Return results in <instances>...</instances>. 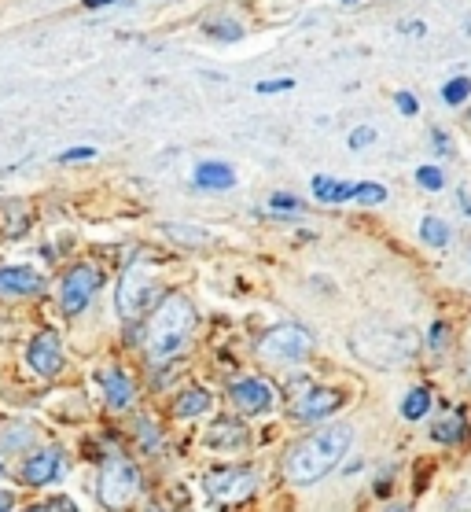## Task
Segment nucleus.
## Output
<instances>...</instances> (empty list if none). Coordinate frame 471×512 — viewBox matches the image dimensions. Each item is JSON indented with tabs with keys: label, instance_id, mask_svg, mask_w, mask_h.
<instances>
[{
	"label": "nucleus",
	"instance_id": "1",
	"mask_svg": "<svg viewBox=\"0 0 471 512\" xmlns=\"http://www.w3.org/2000/svg\"><path fill=\"white\" fill-rule=\"evenodd\" d=\"M350 443H354V428L350 424H328V428L313 431L310 439L291 446L288 461H284V476L291 483H299V487L321 483L350 454Z\"/></svg>",
	"mask_w": 471,
	"mask_h": 512
},
{
	"label": "nucleus",
	"instance_id": "2",
	"mask_svg": "<svg viewBox=\"0 0 471 512\" xmlns=\"http://www.w3.org/2000/svg\"><path fill=\"white\" fill-rule=\"evenodd\" d=\"M192 332H196V306L188 303L184 295L162 299V306H155V314L148 321V336H144L148 358L151 361L177 358L188 347Z\"/></svg>",
	"mask_w": 471,
	"mask_h": 512
},
{
	"label": "nucleus",
	"instance_id": "3",
	"mask_svg": "<svg viewBox=\"0 0 471 512\" xmlns=\"http://www.w3.org/2000/svg\"><path fill=\"white\" fill-rule=\"evenodd\" d=\"M96 494H100V501H104L107 509H126V505H133L140 494L137 468L129 465L126 457H107L104 468H100Z\"/></svg>",
	"mask_w": 471,
	"mask_h": 512
},
{
	"label": "nucleus",
	"instance_id": "4",
	"mask_svg": "<svg viewBox=\"0 0 471 512\" xmlns=\"http://www.w3.org/2000/svg\"><path fill=\"white\" fill-rule=\"evenodd\" d=\"M313 350V336L302 325H280L273 332H265L258 343V358L269 365H295Z\"/></svg>",
	"mask_w": 471,
	"mask_h": 512
},
{
	"label": "nucleus",
	"instance_id": "5",
	"mask_svg": "<svg viewBox=\"0 0 471 512\" xmlns=\"http://www.w3.org/2000/svg\"><path fill=\"white\" fill-rule=\"evenodd\" d=\"M151 291H155V273H151V266L140 258V262H133V266L126 269V277H122V284H118V317L126 321V325H133L144 310H148V299Z\"/></svg>",
	"mask_w": 471,
	"mask_h": 512
},
{
	"label": "nucleus",
	"instance_id": "6",
	"mask_svg": "<svg viewBox=\"0 0 471 512\" xmlns=\"http://www.w3.org/2000/svg\"><path fill=\"white\" fill-rule=\"evenodd\" d=\"M100 284H104V277H100V269L96 266H89V262L74 266L67 277H63V288H59V303H63V310H67L70 317L81 314Z\"/></svg>",
	"mask_w": 471,
	"mask_h": 512
},
{
	"label": "nucleus",
	"instance_id": "7",
	"mask_svg": "<svg viewBox=\"0 0 471 512\" xmlns=\"http://www.w3.org/2000/svg\"><path fill=\"white\" fill-rule=\"evenodd\" d=\"M203 487L214 501H240L254 490V472L251 468H218L203 479Z\"/></svg>",
	"mask_w": 471,
	"mask_h": 512
},
{
	"label": "nucleus",
	"instance_id": "8",
	"mask_svg": "<svg viewBox=\"0 0 471 512\" xmlns=\"http://www.w3.org/2000/svg\"><path fill=\"white\" fill-rule=\"evenodd\" d=\"M232 406L240 409V413H269V409L276 406V391L265 380H258V376H247V380H236L229 391Z\"/></svg>",
	"mask_w": 471,
	"mask_h": 512
},
{
	"label": "nucleus",
	"instance_id": "9",
	"mask_svg": "<svg viewBox=\"0 0 471 512\" xmlns=\"http://www.w3.org/2000/svg\"><path fill=\"white\" fill-rule=\"evenodd\" d=\"M26 361H30V369H34L37 376H59L63 373V347H59V339L52 336V332H41V336L30 343V350H26Z\"/></svg>",
	"mask_w": 471,
	"mask_h": 512
},
{
	"label": "nucleus",
	"instance_id": "10",
	"mask_svg": "<svg viewBox=\"0 0 471 512\" xmlns=\"http://www.w3.org/2000/svg\"><path fill=\"white\" fill-rule=\"evenodd\" d=\"M339 406H343V395H339V391L313 387V391L299 395V402H295V417L299 420H324V417H332Z\"/></svg>",
	"mask_w": 471,
	"mask_h": 512
},
{
	"label": "nucleus",
	"instance_id": "11",
	"mask_svg": "<svg viewBox=\"0 0 471 512\" xmlns=\"http://www.w3.org/2000/svg\"><path fill=\"white\" fill-rule=\"evenodd\" d=\"M45 288V277L30 266H4L0 269V295H37Z\"/></svg>",
	"mask_w": 471,
	"mask_h": 512
},
{
	"label": "nucleus",
	"instance_id": "12",
	"mask_svg": "<svg viewBox=\"0 0 471 512\" xmlns=\"http://www.w3.org/2000/svg\"><path fill=\"white\" fill-rule=\"evenodd\" d=\"M59 472H63V454H59V450H41V454L30 457L23 468L26 483H34V487H45V483L59 479Z\"/></svg>",
	"mask_w": 471,
	"mask_h": 512
},
{
	"label": "nucleus",
	"instance_id": "13",
	"mask_svg": "<svg viewBox=\"0 0 471 512\" xmlns=\"http://www.w3.org/2000/svg\"><path fill=\"white\" fill-rule=\"evenodd\" d=\"M100 387H104V398L111 409H129L133 406V380H129L122 369H107V373H100Z\"/></svg>",
	"mask_w": 471,
	"mask_h": 512
},
{
	"label": "nucleus",
	"instance_id": "14",
	"mask_svg": "<svg viewBox=\"0 0 471 512\" xmlns=\"http://www.w3.org/2000/svg\"><path fill=\"white\" fill-rule=\"evenodd\" d=\"M236 174H232L229 163H199L196 166V185L210 188V192H221V188H232Z\"/></svg>",
	"mask_w": 471,
	"mask_h": 512
},
{
	"label": "nucleus",
	"instance_id": "15",
	"mask_svg": "<svg viewBox=\"0 0 471 512\" xmlns=\"http://www.w3.org/2000/svg\"><path fill=\"white\" fill-rule=\"evenodd\" d=\"M313 196L321 203H346V199H357V185L335 181V177H313Z\"/></svg>",
	"mask_w": 471,
	"mask_h": 512
},
{
	"label": "nucleus",
	"instance_id": "16",
	"mask_svg": "<svg viewBox=\"0 0 471 512\" xmlns=\"http://www.w3.org/2000/svg\"><path fill=\"white\" fill-rule=\"evenodd\" d=\"M210 409H214V395L203 391V387H192V391H184V395L177 398L173 413H177V417H203Z\"/></svg>",
	"mask_w": 471,
	"mask_h": 512
},
{
	"label": "nucleus",
	"instance_id": "17",
	"mask_svg": "<svg viewBox=\"0 0 471 512\" xmlns=\"http://www.w3.org/2000/svg\"><path fill=\"white\" fill-rule=\"evenodd\" d=\"M243 443H247V431H243V424H232V420H218L214 431L207 435V446H218V450H232V446Z\"/></svg>",
	"mask_w": 471,
	"mask_h": 512
},
{
	"label": "nucleus",
	"instance_id": "18",
	"mask_svg": "<svg viewBox=\"0 0 471 512\" xmlns=\"http://www.w3.org/2000/svg\"><path fill=\"white\" fill-rule=\"evenodd\" d=\"M427 409H431V395H427V387H413V391L402 398V417L405 420H424Z\"/></svg>",
	"mask_w": 471,
	"mask_h": 512
},
{
	"label": "nucleus",
	"instance_id": "19",
	"mask_svg": "<svg viewBox=\"0 0 471 512\" xmlns=\"http://www.w3.org/2000/svg\"><path fill=\"white\" fill-rule=\"evenodd\" d=\"M420 236H424L427 247H446L449 244V225L435 214H427L424 222H420Z\"/></svg>",
	"mask_w": 471,
	"mask_h": 512
},
{
	"label": "nucleus",
	"instance_id": "20",
	"mask_svg": "<svg viewBox=\"0 0 471 512\" xmlns=\"http://www.w3.org/2000/svg\"><path fill=\"white\" fill-rule=\"evenodd\" d=\"M460 435H464V417H442L435 424V428H431V439H435V443H457Z\"/></svg>",
	"mask_w": 471,
	"mask_h": 512
},
{
	"label": "nucleus",
	"instance_id": "21",
	"mask_svg": "<svg viewBox=\"0 0 471 512\" xmlns=\"http://www.w3.org/2000/svg\"><path fill=\"white\" fill-rule=\"evenodd\" d=\"M203 34L218 37V41H240L243 26L236 19H210V23H203Z\"/></svg>",
	"mask_w": 471,
	"mask_h": 512
},
{
	"label": "nucleus",
	"instance_id": "22",
	"mask_svg": "<svg viewBox=\"0 0 471 512\" xmlns=\"http://www.w3.org/2000/svg\"><path fill=\"white\" fill-rule=\"evenodd\" d=\"M471 96V82L468 78H453V82H446V89H442V100H446V104H464V100H468Z\"/></svg>",
	"mask_w": 471,
	"mask_h": 512
},
{
	"label": "nucleus",
	"instance_id": "23",
	"mask_svg": "<svg viewBox=\"0 0 471 512\" xmlns=\"http://www.w3.org/2000/svg\"><path fill=\"white\" fill-rule=\"evenodd\" d=\"M416 181H420L427 192H438V188L446 185V177H442V170H438V166H420V170H416Z\"/></svg>",
	"mask_w": 471,
	"mask_h": 512
},
{
	"label": "nucleus",
	"instance_id": "24",
	"mask_svg": "<svg viewBox=\"0 0 471 512\" xmlns=\"http://www.w3.org/2000/svg\"><path fill=\"white\" fill-rule=\"evenodd\" d=\"M387 199V188L376 185V181H361L357 185V203H383Z\"/></svg>",
	"mask_w": 471,
	"mask_h": 512
},
{
	"label": "nucleus",
	"instance_id": "25",
	"mask_svg": "<svg viewBox=\"0 0 471 512\" xmlns=\"http://www.w3.org/2000/svg\"><path fill=\"white\" fill-rule=\"evenodd\" d=\"M376 140V129L361 126L357 133H350V148H365V144H372Z\"/></svg>",
	"mask_w": 471,
	"mask_h": 512
},
{
	"label": "nucleus",
	"instance_id": "26",
	"mask_svg": "<svg viewBox=\"0 0 471 512\" xmlns=\"http://www.w3.org/2000/svg\"><path fill=\"white\" fill-rule=\"evenodd\" d=\"M59 159H63V163H85V159H96V152H92V148H70V152H63Z\"/></svg>",
	"mask_w": 471,
	"mask_h": 512
},
{
	"label": "nucleus",
	"instance_id": "27",
	"mask_svg": "<svg viewBox=\"0 0 471 512\" xmlns=\"http://www.w3.org/2000/svg\"><path fill=\"white\" fill-rule=\"evenodd\" d=\"M291 78H276V82H258V93H284V89H291Z\"/></svg>",
	"mask_w": 471,
	"mask_h": 512
},
{
	"label": "nucleus",
	"instance_id": "28",
	"mask_svg": "<svg viewBox=\"0 0 471 512\" xmlns=\"http://www.w3.org/2000/svg\"><path fill=\"white\" fill-rule=\"evenodd\" d=\"M269 207L273 210H302V203L295 196H273L269 199Z\"/></svg>",
	"mask_w": 471,
	"mask_h": 512
},
{
	"label": "nucleus",
	"instance_id": "29",
	"mask_svg": "<svg viewBox=\"0 0 471 512\" xmlns=\"http://www.w3.org/2000/svg\"><path fill=\"white\" fill-rule=\"evenodd\" d=\"M398 107H402L405 115H416V96L413 93H398Z\"/></svg>",
	"mask_w": 471,
	"mask_h": 512
},
{
	"label": "nucleus",
	"instance_id": "30",
	"mask_svg": "<svg viewBox=\"0 0 471 512\" xmlns=\"http://www.w3.org/2000/svg\"><path fill=\"white\" fill-rule=\"evenodd\" d=\"M446 343V325H435L431 328V347H442Z\"/></svg>",
	"mask_w": 471,
	"mask_h": 512
},
{
	"label": "nucleus",
	"instance_id": "31",
	"mask_svg": "<svg viewBox=\"0 0 471 512\" xmlns=\"http://www.w3.org/2000/svg\"><path fill=\"white\" fill-rule=\"evenodd\" d=\"M170 236H181V240H192V244L203 240V233H188V229H170Z\"/></svg>",
	"mask_w": 471,
	"mask_h": 512
},
{
	"label": "nucleus",
	"instance_id": "32",
	"mask_svg": "<svg viewBox=\"0 0 471 512\" xmlns=\"http://www.w3.org/2000/svg\"><path fill=\"white\" fill-rule=\"evenodd\" d=\"M12 505H15L12 494H8V490H0V512H12Z\"/></svg>",
	"mask_w": 471,
	"mask_h": 512
},
{
	"label": "nucleus",
	"instance_id": "33",
	"mask_svg": "<svg viewBox=\"0 0 471 512\" xmlns=\"http://www.w3.org/2000/svg\"><path fill=\"white\" fill-rule=\"evenodd\" d=\"M104 4H111V0H85V8H89V12H96V8H104Z\"/></svg>",
	"mask_w": 471,
	"mask_h": 512
},
{
	"label": "nucleus",
	"instance_id": "34",
	"mask_svg": "<svg viewBox=\"0 0 471 512\" xmlns=\"http://www.w3.org/2000/svg\"><path fill=\"white\" fill-rule=\"evenodd\" d=\"M464 210H468V214H471V199H468V196H464Z\"/></svg>",
	"mask_w": 471,
	"mask_h": 512
},
{
	"label": "nucleus",
	"instance_id": "35",
	"mask_svg": "<svg viewBox=\"0 0 471 512\" xmlns=\"http://www.w3.org/2000/svg\"><path fill=\"white\" fill-rule=\"evenodd\" d=\"M26 512H45V509H26Z\"/></svg>",
	"mask_w": 471,
	"mask_h": 512
},
{
	"label": "nucleus",
	"instance_id": "36",
	"mask_svg": "<svg viewBox=\"0 0 471 512\" xmlns=\"http://www.w3.org/2000/svg\"><path fill=\"white\" fill-rule=\"evenodd\" d=\"M0 472H4V465H0Z\"/></svg>",
	"mask_w": 471,
	"mask_h": 512
},
{
	"label": "nucleus",
	"instance_id": "37",
	"mask_svg": "<svg viewBox=\"0 0 471 512\" xmlns=\"http://www.w3.org/2000/svg\"><path fill=\"white\" fill-rule=\"evenodd\" d=\"M346 4H350V0H346Z\"/></svg>",
	"mask_w": 471,
	"mask_h": 512
}]
</instances>
